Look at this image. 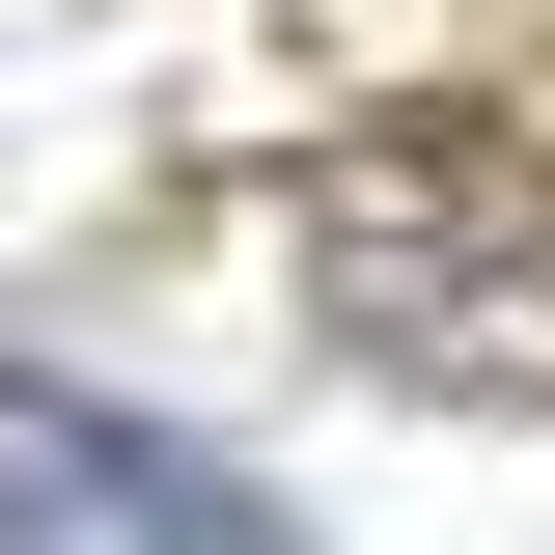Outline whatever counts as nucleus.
Returning a JSON list of instances; mask_svg holds the SVG:
<instances>
[{
	"instance_id": "7ed1b4c3",
	"label": "nucleus",
	"mask_w": 555,
	"mask_h": 555,
	"mask_svg": "<svg viewBox=\"0 0 555 555\" xmlns=\"http://www.w3.org/2000/svg\"><path fill=\"white\" fill-rule=\"evenodd\" d=\"M167 555H222V528H167Z\"/></svg>"
},
{
	"instance_id": "f257e3e1",
	"label": "nucleus",
	"mask_w": 555,
	"mask_h": 555,
	"mask_svg": "<svg viewBox=\"0 0 555 555\" xmlns=\"http://www.w3.org/2000/svg\"><path fill=\"white\" fill-rule=\"evenodd\" d=\"M528 250H555V195H528L500 112H334L306 139V278H334L361 334H473Z\"/></svg>"
},
{
	"instance_id": "f03ea898",
	"label": "nucleus",
	"mask_w": 555,
	"mask_h": 555,
	"mask_svg": "<svg viewBox=\"0 0 555 555\" xmlns=\"http://www.w3.org/2000/svg\"><path fill=\"white\" fill-rule=\"evenodd\" d=\"M0 555H28V500H0Z\"/></svg>"
}]
</instances>
